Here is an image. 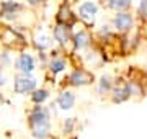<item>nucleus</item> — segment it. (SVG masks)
<instances>
[{"mask_svg":"<svg viewBox=\"0 0 147 139\" xmlns=\"http://www.w3.org/2000/svg\"><path fill=\"white\" fill-rule=\"evenodd\" d=\"M30 119H31V126L33 124H49V111L42 107H36Z\"/></svg>","mask_w":147,"mask_h":139,"instance_id":"obj_2","label":"nucleus"},{"mask_svg":"<svg viewBox=\"0 0 147 139\" xmlns=\"http://www.w3.org/2000/svg\"><path fill=\"white\" fill-rule=\"evenodd\" d=\"M54 38L57 39L61 44H65L69 41V34H67V30H65V26L64 25H59L56 30H54Z\"/></svg>","mask_w":147,"mask_h":139,"instance_id":"obj_9","label":"nucleus"},{"mask_svg":"<svg viewBox=\"0 0 147 139\" xmlns=\"http://www.w3.org/2000/svg\"><path fill=\"white\" fill-rule=\"evenodd\" d=\"M103 90H110V80H108V79H105V77H103V79H101V84H100V92H103Z\"/></svg>","mask_w":147,"mask_h":139,"instance_id":"obj_16","label":"nucleus"},{"mask_svg":"<svg viewBox=\"0 0 147 139\" xmlns=\"http://www.w3.org/2000/svg\"><path fill=\"white\" fill-rule=\"evenodd\" d=\"M110 3L108 5L111 7V8H115V10H121V8H126L127 5H129V2L131 0H108Z\"/></svg>","mask_w":147,"mask_h":139,"instance_id":"obj_11","label":"nucleus"},{"mask_svg":"<svg viewBox=\"0 0 147 139\" xmlns=\"http://www.w3.org/2000/svg\"><path fill=\"white\" fill-rule=\"evenodd\" d=\"M132 25V16L129 13H119V15L115 16V28L116 30H121V31H126L129 30Z\"/></svg>","mask_w":147,"mask_h":139,"instance_id":"obj_5","label":"nucleus"},{"mask_svg":"<svg viewBox=\"0 0 147 139\" xmlns=\"http://www.w3.org/2000/svg\"><path fill=\"white\" fill-rule=\"evenodd\" d=\"M139 11H141L142 16H147V0H142L141 7H139Z\"/></svg>","mask_w":147,"mask_h":139,"instance_id":"obj_17","label":"nucleus"},{"mask_svg":"<svg viewBox=\"0 0 147 139\" xmlns=\"http://www.w3.org/2000/svg\"><path fill=\"white\" fill-rule=\"evenodd\" d=\"M36 46L39 49H46V48L51 46V39L47 36H44V34H42V36H38L36 38Z\"/></svg>","mask_w":147,"mask_h":139,"instance_id":"obj_12","label":"nucleus"},{"mask_svg":"<svg viewBox=\"0 0 147 139\" xmlns=\"http://www.w3.org/2000/svg\"><path fill=\"white\" fill-rule=\"evenodd\" d=\"M127 96H129V90L127 88H119V90H116L115 102H123V100H126Z\"/></svg>","mask_w":147,"mask_h":139,"instance_id":"obj_15","label":"nucleus"},{"mask_svg":"<svg viewBox=\"0 0 147 139\" xmlns=\"http://www.w3.org/2000/svg\"><path fill=\"white\" fill-rule=\"evenodd\" d=\"M90 82V75L85 74L84 70H75L72 75H70V84L72 85H85Z\"/></svg>","mask_w":147,"mask_h":139,"instance_id":"obj_7","label":"nucleus"},{"mask_svg":"<svg viewBox=\"0 0 147 139\" xmlns=\"http://www.w3.org/2000/svg\"><path fill=\"white\" fill-rule=\"evenodd\" d=\"M28 2H30L31 5H36V3H38V2H39V0H28Z\"/></svg>","mask_w":147,"mask_h":139,"instance_id":"obj_18","label":"nucleus"},{"mask_svg":"<svg viewBox=\"0 0 147 139\" xmlns=\"http://www.w3.org/2000/svg\"><path fill=\"white\" fill-rule=\"evenodd\" d=\"M16 67L23 72V74H30L33 69H34V61L30 54H21L18 62H16Z\"/></svg>","mask_w":147,"mask_h":139,"instance_id":"obj_4","label":"nucleus"},{"mask_svg":"<svg viewBox=\"0 0 147 139\" xmlns=\"http://www.w3.org/2000/svg\"><path fill=\"white\" fill-rule=\"evenodd\" d=\"M64 69H65V62L61 61V59H56V61L51 62V70H53L54 74H57V72H61V70H64Z\"/></svg>","mask_w":147,"mask_h":139,"instance_id":"obj_13","label":"nucleus"},{"mask_svg":"<svg viewBox=\"0 0 147 139\" xmlns=\"http://www.w3.org/2000/svg\"><path fill=\"white\" fill-rule=\"evenodd\" d=\"M34 87H36V80L33 77H20L15 80V90L18 93H28L34 90Z\"/></svg>","mask_w":147,"mask_h":139,"instance_id":"obj_1","label":"nucleus"},{"mask_svg":"<svg viewBox=\"0 0 147 139\" xmlns=\"http://www.w3.org/2000/svg\"><path fill=\"white\" fill-rule=\"evenodd\" d=\"M31 129H33L34 138L38 139H44L49 134V124H33Z\"/></svg>","mask_w":147,"mask_h":139,"instance_id":"obj_8","label":"nucleus"},{"mask_svg":"<svg viewBox=\"0 0 147 139\" xmlns=\"http://www.w3.org/2000/svg\"><path fill=\"white\" fill-rule=\"evenodd\" d=\"M74 39H75V48H79V49L85 48V46L88 44V34L84 33V31H80L79 34H75Z\"/></svg>","mask_w":147,"mask_h":139,"instance_id":"obj_10","label":"nucleus"},{"mask_svg":"<svg viewBox=\"0 0 147 139\" xmlns=\"http://www.w3.org/2000/svg\"><path fill=\"white\" fill-rule=\"evenodd\" d=\"M96 5H95L93 2H85V3H82L80 5V10H79V13H80V16L84 18V20H87V22H93V18H95V15H96Z\"/></svg>","mask_w":147,"mask_h":139,"instance_id":"obj_3","label":"nucleus"},{"mask_svg":"<svg viewBox=\"0 0 147 139\" xmlns=\"http://www.w3.org/2000/svg\"><path fill=\"white\" fill-rule=\"evenodd\" d=\"M0 85H3V77L0 75Z\"/></svg>","mask_w":147,"mask_h":139,"instance_id":"obj_19","label":"nucleus"},{"mask_svg":"<svg viewBox=\"0 0 147 139\" xmlns=\"http://www.w3.org/2000/svg\"><path fill=\"white\" fill-rule=\"evenodd\" d=\"M74 103H75V96H74V93H70V92H62L57 98V105L62 108V110H70V108L74 107Z\"/></svg>","mask_w":147,"mask_h":139,"instance_id":"obj_6","label":"nucleus"},{"mask_svg":"<svg viewBox=\"0 0 147 139\" xmlns=\"http://www.w3.org/2000/svg\"><path fill=\"white\" fill-rule=\"evenodd\" d=\"M46 98H47V92L46 90H36L34 93H33V100H34L36 103H42Z\"/></svg>","mask_w":147,"mask_h":139,"instance_id":"obj_14","label":"nucleus"}]
</instances>
